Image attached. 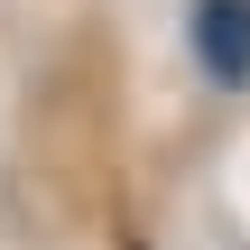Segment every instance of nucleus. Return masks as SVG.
I'll return each mask as SVG.
<instances>
[{"label": "nucleus", "mask_w": 250, "mask_h": 250, "mask_svg": "<svg viewBox=\"0 0 250 250\" xmlns=\"http://www.w3.org/2000/svg\"><path fill=\"white\" fill-rule=\"evenodd\" d=\"M195 46H204L213 83H250V0H204L195 9Z\"/></svg>", "instance_id": "nucleus-1"}]
</instances>
